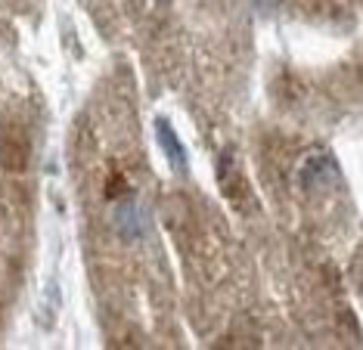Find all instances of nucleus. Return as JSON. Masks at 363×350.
<instances>
[{"label": "nucleus", "mask_w": 363, "mask_h": 350, "mask_svg": "<svg viewBox=\"0 0 363 350\" xmlns=\"http://www.w3.org/2000/svg\"><path fill=\"white\" fill-rule=\"evenodd\" d=\"M155 133H159V143L164 149V155H168V162L174 164L177 171H186V152H184V146H180L174 128H171L164 118H159V124H155Z\"/></svg>", "instance_id": "f257e3e1"}]
</instances>
